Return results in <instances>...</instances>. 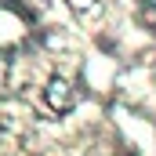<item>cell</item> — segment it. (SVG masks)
Here are the masks:
<instances>
[{
	"label": "cell",
	"mask_w": 156,
	"mask_h": 156,
	"mask_svg": "<svg viewBox=\"0 0 156 156\" xmlns=\"http://www.w3.org/2000/svg\"><path fill=\"white\" fill-rule=\"evenodd\" d=\"M69 7L76 11L80 18H87V15H94V11H98V0H69Z\"/></svg>",
	"instance_id": "cell-2"
},
{
	"label": "cell",
	"mask_w": 156,
	"mask_h": 156,
	"mask_svg": "<svg viewBox=\"0 0 156 156\" xmlns=\"http://www.w3.org/2000/svg\"><path fill=\"white\" fill-rule=\"evenodd\" d=\"M44 105L55 113V116H66L73 105H76V91L66 76H47L44 83Z\"/></svg>",
	"instance_id": "cell-1"
}]
</instances>
